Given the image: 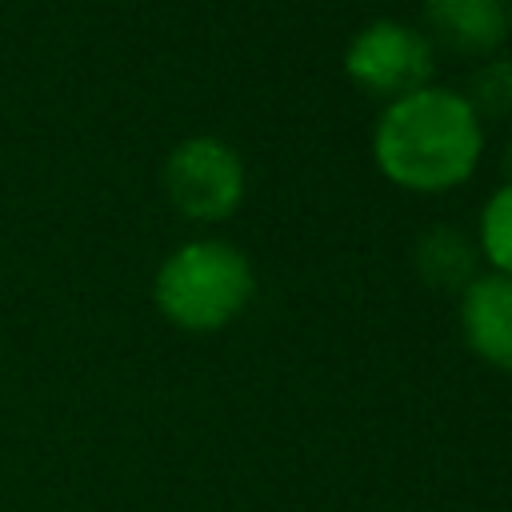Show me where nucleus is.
Wrapping results in <instances>:
<instances>
[{"mask_svg":"<svg viewBox=\"0 0 512 512\" xmlns=\"http://www.w3.org/2000/svg\"><path fill=\"white\" fill-rule=\"evenodd\" d=\"M484 152V124L464 92L424 84L388 100L372 124V160L384 180L408 192L460 188Z\"/></svg>","mask_w":512,"mask_h":512,"instance_id":"nucleus-1","label":"nucleus"},{"mask_svg":"<svg viewBox=\"0 0 512 512\" xmlns=\"http://www.w3.org/2000/svg\"><path fill=\"white\" fill-rule=\"evenodd\" d=\"M424 28L432 44L488 60L508 40L512 16L504 0H424Z\"/></svg>","mask_w":512,"mask_h":512,"instance_id":"nucleus-6","label":"nucleus"},{"mask_svg":"<svg viewBox=\"0 0 512 512\" xmlns=\"http://www.w3.org/2000/svg\"><path fill=\"white\" fill-rule=\"evenodd\" d=\"M436 48L432 40L404 20H372L344 48V76L368 96H404L432 84Z\"/></svg>","mask_w":512,"mask_h":512,"instance_id":"nucleus-4","label":"nucleus"},{"mask_svg":"<svg viewBox=\"0 0 512 512\" xmlns=\"http://www.w3.org/2000/svg\"><path fill=\"white\" fill-rule=\"evenodd\" d=\"M460 332L476 360L512 372V276L480 272L460 292Z\"/></svg>","mask_w":512,"mask_h":512,"instance_id":"nucleus-5","label":"nucleus"},{"mask_svg":"<svg viewBox=\"0 0 512 512\" xmlns=\"http://www.w3.org/2000/svg\"><path fill=\"white\" fill-rule=\"evenodd\" d=\"M500 164H504V172H508V180H512V140L504 144V160H500Z\"/></svg>","mask_w":512,"mask_h":512,"instance_id":"nucleus-10","label":"nucleus"},{"mask_svg":"<svg viewBox=\"0 0 512 512\" xmlns=\"http://www.w3.org/2000/svg\"><path fill=\"white\" fill-rule=\"evenodd\" d=\"M412 264H416V276L428 288H436V292H464L480 276V248L460 228L436 224V228H428L416 240Z\"/></svg>","mask_w":512,"mask_h":512,"instance_id":"nucleus-7","label":"nucleus"},{"mask_svg":"<svg viewBox=\"0 0 512 512\" xmlns=\"http://www.w3.org/2000/svg\"><path fill=\"white\" fill-rule=\"evenodd\" d=\"M256 296V268L248 252L224 236H196L176 244L156 276L152 304L180 332H220Z\"/></svg>","mask_w":512,"mask_h":512,"instance_id":"nucleus-2","label":"nucleus"},{"mask_svg":"<svg viewBox=\"0 0 512 512\" xmlns=\"http://www.w3.org/2000/svg\"><path fill=\"white\" fill-rule=\"evenodd\" d=\"M464 100L476 116H512V56H488L472 68Z\"/></svg>","mask_w":512,"mask_h":512,"instance_id":"nucleus-9","label":"nucleus"},{"mask_svg":"<svg viewBox=\"0 0 512 512\" xmlns=\"http://www.w3.org/2000/svg\"><path fill=\"white\" fill-rule=\"evenodd\" d=\"M504 4H508V16H512V0H504Z\"/></svg>","mask_w":512,"mask_h":512,"instance_id":"nucleus-11","label":"nucleus"},{"mask_svg":"<svg viewBox=\"0 0 512 512\" xmlns=\"http://www.w3.org/2000/svg\"><path fill=\"white\" fill-rule=\"evenodd\" d=\"M480 256L492 264V272L512 276V180L488 192L480 208Z\"/></svg>","mask_w":512,"mask_h":512,"instance_id":"nucleus-8","label":"nucleus"},{"mask_svg":"<svg viewBox=\"0 0 512 512\" xmlns=\"http://www.w3.org/2000/svg\"><path fill=\"white\" fill-rule=\"evenodd\" d=\"M244 160L220 136H184L160 168L168 204L196 224L228 220L244 200Z\"/></svg>","mask_w":512,"mask_h":512,"instance_id":"nucleus-3","label":"nucleus"}]
</instances>
